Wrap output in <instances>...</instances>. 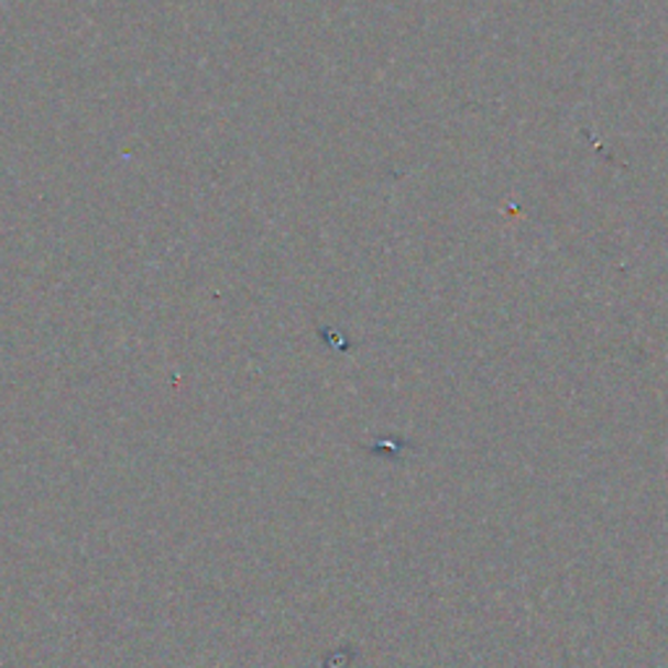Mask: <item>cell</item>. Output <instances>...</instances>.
<instances>
[{
    "label": "cell",
    "instance_id": "cell-1",
    "mask_svg": "<svg viewBox=\"0 0 668 668\" xmlns=\"http://www.w3.org/2000/svg\"><path fill=\"white\" fill-rule=\"evenodd\" d=\"M355 658V653L350 648H337L325 658V668H348L350 660Z\"/></svg>",
    "mask_w": 668,
    "mask_h": 668
},
{
    "label": "cell",
    "instance_id": "cell-2",
    "mask_svg": "<svg viewBox=\"0 0 668 668\" xmlns=\"http://www.w3.org/2000/svg\"><path fill=\"white\" fill-rule=\"evenodd\" d=\"M382 449H384V455L390 452L392 457H397V452H399V447L395 445V441H382Z\"/></svg>",
    "mask_w": 668,
    "mask_h": 668
}]
</instances>
